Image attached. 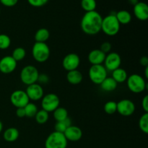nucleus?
<instances>
[{
    "mask_svg": "<svg viewBox=\"0 0 148 148\" xmlns=\"http://www.w3.org/2000/svg\"><path fill=\"white\" fill-rule=\"evenodd\" d=\"M140 64L142 65V66H145V67H146V66H148V58H147V56H142V57L140 58Z\"/></svg>",
    "mask_w": 148,
    "mask_h": 148,
    "instance_id": "nucleus-39",
    "label": "nucleus"
},
{
    "mask_svg": "<svg viewBox=\"0 0 148 148\" xmlns=\"http://www.w3.org/2000/svg\"><path fill=\"white\" fill-rule=\"evenodd\" d=\"M50 38V32L48 29L42 27L38 29L35 33L34 38L36 42H40V43H46Z\"/></svg>",
    "mask_w": 148,
    "mask_h": 148,
    "instance_id": "nucleus-23",
    "label": "nucleus"
},
{
    "mask_svg": "<svg viewBox=\"0 0 148 148\" xmlns=\"http://www.w3.org/2000/svg\"><path fill=\"white\" fill-rule=\"evenodd\" d=\"M39 72L37 68L33 65H27L22 69L20 72V80L25 85L36 83L39 76Z\"/></svg>",
    "mask_w": 148,
    "mask_h": 148,
    "instance_id": "nucleus-6",
    "label": "nucleus"
},
{
    "mask_svg": "<svg viewBox=\"0 0 148 148\" xmlns=\"http://www.w3.org/2000/svg\"><path fill=\"white\" fill-rule=\"evenodd\" d=\"M139 127L145 134L148 133V113H144L139 119Z\"/></svg>",
    "mask_w": 148,
    "mask_h": 148,
    "instance_id": "nucleus-30",
    "label": "nucleus"
},
{
    "mask_svg": "<svg viewBox=\"0 0 148 148\" xmlns=\"http://www.w3.org/2000/svg\"><path fill=\"white\" fill-rule=\"evenodd\" d=\"M26 56V51L23 47H17L13 50L12 53V57L16 61V62H20L23 60Z\"/></svg>",
    "mask_w": 148,
    "mask_h": 148,
    "instance_id": "nucleus-28",
    "label": "nucleus"
},
{
    "mask_svg": "<svg viewBox=\"0 0 148 148\" xmlns=\"http://www.w3.org/2000/svg\"><path fill=\"white\" fill-rule=\"evenodd\" d=\"M111 77L118 84L124 83V82L127 81V77H128V74H127V71L125 69L121 67H119L113 71Z\"/></svg>",
    "mask_w": 148,
    "mask_h": 148,
    "instance_id": "nucleus-20",
    "label": "nucleus"
},
{
    "mask_svg": "<svg viewBox=\"0 0 148 148\" xmlns=\"http://www.w3.org/2000/svg\"><path fill=\"white\" fill-rule=\"evenodd\" d=\"M111 49H112V46H111V43H109V42L108 41H106L101 43L99 49L101 51L103 52L104 53L107 54V53L111 52Z\"/></svg>",
    "mask_w": 148,
    "mask_h": 148,
    "instance_id": "nucleus-34",
    "label": "nucleus"
},
{
    "mask_svg": "<svg viewBox=\"0 0 148 148\" xmlns=\"http://www.w3.org/2000/svg\"><path fill=\"white\" fill-rule=\"evenodd\" d=\"M88 76L92 83L100 85L108 77V71L103 64L91 65L88 71Z\"/></svg>",
    "mask_w": 148,
    "mask_h": 148,
    "instance_id": "nucleus-7",
    "label": "nucleus"
},
{
    "mask_svg": "<svg viewBox=\"0 0 148 148\" xmlns=\"http://www.w3.org/2000/svg\"><path fill=\"white\" fill-rule=\"evenodd\" d=\"M51 55L50 48L46 43L35 42L32 47V56L38 63H44Z\"/></svg>",
    "mask_w": 148,
    "mask_h": 148,
    "instance_id": "nucleus-4",
    "label": "nucleus"
},
{
    "mask_svg": "<svg viewBox=\"0 0 148 148\" xmlns=\"http://www.w3.org/2000/svg\"><path fill=\"white\" fill-rule=\"evenodd\" d=\"M133 12L137 19L140 21H146L148 19V6L145 2L139 1L134 6Z\"/></svg>",
    "mask_w": 148,
    "mask_h": 148,
    "instance_id": "nucleus-16",
    "label": "nucleus"
},
{
    "mask_svg": "<svg viewBox=\"0 0 148 148\" xmlns=\"http://www.w3.org/2000/svg\"><path fill=\"white\" fill-rule=\"evenodd\" d=\"M17 66V62L12 56H5L0 59V72L3 74H10L14 72Z\"/></svg>",
    "mask_w": 148,
    "mask_h": 148,
    "instance_id": "nucleus-14",
    "label": "nucleus"
},
{
    "mask_svg": "<svg viewBox=\"0 0 148 148\" xmlns=\"http://www.w3.org/2000/svg\"><path fill=\"white\" fill-rule=\"evenodd\" d=\"M102 20V16L95 10L85 12L80 22L81 29L88 36H95L101 31Z\"/></svg>",
    "mask_w": 148,
    "mask_h": 148,
    "instance_id": "nucleus-1",
    "label": "nucleus"
},
{
    "mask_svg": "<svg viewBox=\"0 0 148 148\" xmlns=\"http://www.w3.org/2000/svg\"><path fill=\"white\" fill-rule=\"evenodd\" d=\"M49 113L44 111L43 109L38 110L37 114L35 116V119L36 121L39 124H44L48 121L49 119Z\"/></svg>",
    "mask_w": 148,
    "mask_h": 148,
    "instance_id": "nucleus-26",
    "label": "nucleus"
},
{
    "mask_svg": "<svg viewBox=\"0 0 148 148\" xmlns=\"http://www.w3.org/2000/svg\"><path fill=\"white\" fill-rule=\"evenodd\" d=\"M81 7L85 12L95 11L97 2L95 0H81Z\"/></svg>",
    "mask_w": 148,
    "mask_h": 148,
    "instance_id": "nucleus-27",
    "label": "nucleus"
},
{
    "mask_svg": "<svg viewBox=\"0 0 148 148\" xmlns=\"http://www.w3.org/2000/svg\"><path fill=\"white\" fill-rule=\"evenodd\" d=\"M41 85H46L49 82V77L46 74H39L37 82Z\"/></svg>",
    "mask_w": 148,
    "mask_h": 148,
    "instance_id": "nucleus-35",
    "label": "nucleus"
},
{
    "mask_svg": "<svg viewBox=\"0 0 148 148\" xmlns=\"http://www.w3.org/2000/svg\"><path fill=\"white\" fill-rule=\"evenodd\" d=\"M103 109L107 114L112 115L117 112V103L113 101H107L104 105Z\"/></svg>",
    "mask_w": 148,
    "mask_h": 148,
    "instance_id": "nucleus-31",
    "label": "nucleus"
},
{
    "mask_svg": "<svg viewBox=\"0 0 148 148\" xmlns=\"http://www.w3.org/2000/svg\"><path fill=\"white\" fill-rule=\"evenodd\" d=\"M0 14H1V10H0Z\"/></svg>",
    "mask_w": 148,
    "mask_h": 148,
    "instance_id": "nucleus-43",
    "label": "nucleus"
},
{
    "mask_svg": "<svg viewBox=\"0 0 148 148\" xmlns=\"http://www.w3.org/2000/svg\"><path fill=\"white\" fill-rule=\"evenodd\" d=\"M28 4L34 7H40L46 5L49 0H27Z\"/></svg>",
    "mask_w": 148,
    "mask_h": 148,
    "instance_id": "nucleus-33",
    "label": "nucleus"
},
{
    "mask_svg": "<svg viewBox=\"0 0 148 148\" xmlns=\"http://www.w3.org/2000/svg\"><path fill=\"white\" fill-rule=\"evenodd\" d=\"M80 64V58L79 55L75 53L66 54L62 60V66L67 72L77 69Z\"/></svg>",
    "mask_w": 148,
    "mask_h": 148,
    "instance_id": "nucleus-12",
    "label": "nucleus"
},
{
    "mask_svg": "<svg viewBox=\"0 0 148 148\" xmlns=\"http://www.w3.org/2000/svg\"><path fill=\"white\" fill-rule=\"evenodd\" d=\"M103 66L108 72H111L121 67V57L116 52H110L106 55Z\"/></svg>",
    "mask_w": 148,
    "mask_h": 148,
    "instance_id": "nucleus-9",
    "label": "nucleus"
},
{
    "mask_svg": "<svg viewBox=\"0 0 148 148\" xmlns=\"http://www.w3.org/2000/svg\"><path fill=\"white\" fill-rule=\"evenodd\" d=\"M106 55V54L101 51L99 49H93L88 53V62L91 64V65L103 64L105 60Z\"/></svg>",
    "mask_w": 148,
    "mask_h": 148,
    "instance_id": "nucleus-17",
    "label": "nucleus"
},
{
    "mask_svg": "<svg viewBox=\"0 0 148 148\" xmlns=\"http://www.w3.org/2000/svg\"><path fill=\"white\" fill-rule=\"evenodd\" d=\"M145 79H148V66H146L145 69Z\"/></svg>",
    "mask_w": 148,
    "mask_h": 148,
    "instance_id": "nucleus-41",
    "label": "nucleus"
},
{
    "mask_svg": "<svg viewBox=\"0 0 148 148\" xmlns=\"http://www.w3.org/2000/svg\"><path fill=\"white\" fill-rule=\"evenodd\" d=\"M128 1L130 4H132L133 6H134L136 4L139 2L138 0H128Z\"/></svg>",
    "mask_w": 148,
    "mask_h": 148,
    "instance_id": "nucleus-40",
    "label": "nucleus"
},
{
    "mask_svg": "<svg viewBox=\"0 0 148 148\" xmlns=\"http://www.w3.org/2000/svg\"><path fill=\"white\" fill-rule=\"evenodd\" d=\"M20 136V132L18 130L14 127H10L7 128L3 133V138L7 143H14Z\"/></svg>",
    "mask_w": 148,
    "mask_h": 148,
    "instance_id": "nucleus-19",
    "label": "nucleus"
},
{
    "mask_svg": "<svg viewBox=\"0 0 148 148\" xmlns=\"http://www.w3.org/2000/svg\"><path fill=\"white\" fill-rule=\"evenodd\" d=\"M67 141L77 142L81 140L82 137V131L79 127L71 125L67 127L63 133Z\"/></svg>",
    "mask_w": 148,
    "mask_h": 148,
    "instance_id": "nucleus-15",
    "label": "nucleus"
},
{
    "mask_svg": "<svg viewBox=\"0 0 148 148\" xmlns=\"http://www.w3.org/2000/svg\"><path fill=\"white\" fill-rule=\"evenodd\" d=\"M25 92L29 100L33 101H38L39 100H41L44 95V90H43V87L37 82L27 86Z\"/></svg>",
    "mask_w": 148,
    "mask_h": 148,
    "instance_id": "nucleus-13",
    "label": "nucleus"
},
{
    "mask_svg": "<svg viewBox=\"0 0 148 148\" xmlns=\"http://www.w3.org/2000/svg\"><path fill=\"white\" fill-rule=\"evenodd\" d=\"M126 82L128 89L133 93L140 94L144 92L147 88V83L145 78L139 74H132L130 76H128Z\"/></svg>",
    "mask_w": 148,
    "mask_h": 148,
    "instance_id": "nucleus-3",
    "label": "nucleus"
},
{
    "mask_svg": "<svg viewBox=\"0 0 148 148\" xmlns=\"http://www.w3.org/2000/svg\"><path fill=\"white\" fill-rule=\"evenodd\" d=\"M121 25L116 17L115 14H109L105 17H103L101 31L106 36H114L119 33Z\"/></svg>",
    "mask_w": 148,
    "mask_h": 148,
    "instance_id": "nucleus-2",
    "label": "nucleus"
},
{
    "mask_svg": "<svg viewBox=\"0 0 148 148\" xmlns=\"http://www.w3.org/2000/svg\"><path fill=\"white\" fill-rule=\"evenodd\" d=\"M71 125H72V121H71L70 119L68 117L64 121H56L54 125V130L57 132L64 133L65 132V130L67 129V127H69Z\"/></svg>",
    "mask_w": 148,
    "mask_h": 148,
    "instance_id": "nucleus-25",
    "label": "nucleus"
},
{
    "mask_svg": "<svg viewBox=\"0 0 148 148\" xmlns=\"http://www.w3.org/2000/svg\"><path fill=\"white\" fill-rule=\"evenodd\" d=\"M117 85H118V83L111 77H107L101 82L100 86H101V88L103 91H106V92H112V91H114L116 89Z\"/></svg>",
    "mask_w": 148,
    "mask_h": 148,
    "instance_id": "nucleus-21",
    "label": "nucleus"
},
{
    "mask_svg": "<svg viewBox=\"0 0 148 148\" xmlns=\"http://www.w3.org/2000/svg\"><path fill=\"white\" fill-rule=\"evenodd\" d=\"M0 2L4 7H12L17 4L18 0H0Z\"/></svg>",
    "mask_w": 148,
    "mask_h": 148,
    "instance_id": "nucleus-36",
    "label": "nucleus"
},
{
    "mask_svg": "<svg viewBox=\"0 0 148 148\" xmlns=\"http://www.w3.org/2000/svg\"><path fill=\"white\" fill-rule=\"evenodd\" d=\"M53 119L56 120V121H64L68 117V111L64 107L59 106L56 110L53 111Z\"/></svg>",
    "mask_w": 148,
    "mask_h": 148,
    "instance_id": "nucleus-24",
    "label": "nucleus"
},
{
    "mask_svg": "<svg viewBox=\"0 0 148 148\" xmlns=\"http://www.w3.org/2000/svg\"><path fill=\"white\" fill-rule=\"evenodd\" d=\"M10 100L12 106H14L16 108H24L30 102L25 91L22 90H16L13 91L10 95Z\"/></svg>",
    "mask_w": 148,
    "mask_h": 148,
    "instance_id": "nucleus-10",
    "label": "nucleus"
},
{
    "mask_svg": "<svg viewBox=\"0 0 148 148\" xmlns=\"http://www.w3.org/2000/svg\"><path fill=\"white\" fill-rule=\"evenodd\" d=\"M142 107L145 113H148V95H146L142 100Z\"/></svg>",
    "mask_w": 148,
    "mask_h": 148,
    "instance_id": "nucleus-37",
    "label": "nucleus"
},
{
    "mask_svg": "<svg viewBox=\"0 0 148 148\" xmlns=\"http://www.w3.org/2000/svg\"><path fill=\"white\" fill-rule=\"evenodd\" d=\"M135 104L129 99H122L117 103V112L122 116H131L135 111Z\"/></svg>",
    "mask_w": 148,
    "mask_h": 148,
    "instance_id": "nucleus-11",
    "label": "nucleus"
},
{
    "mask_svg": "<svg viewBox=\"0 0 148 148\" xmlns=\"http://www.w3.org/2000/svg\"><path fill=\"white\" fill-rule=\"evenodd\" d=\"M11 45V38L7 34L0 33V49L5 50L7 49Z\"/></svg>",
    "mask_w": 148,
    "mask_h": 148,
    "instance_id": "nucleus-32",
    "label": "nucleus"
},
{
    "mask_svg": "<svg viewBox=\"0 0 148 148\" xmlns=\"http://www.w3.org/2000/svg\"><path fill=\"white\" fill-rule=\"evenodd\" d=\"M68 141L63 133L54 131L51 133L45 141V148H66Z\"/></svg>",
    "mask_w": 148,
    "mask_h": 148,
    "instance_id": "nucleus-5",
    "label": "nucleus"
},
{
    "mask_svg": "<svg viewBox=\"0 0 148 148\" xmlns=\"http://www.w3.org/2000/svg\"><path fill=\"white\" fill-rule=\"evenodd\" d=\"M25 111V116L28 118H33L35 117L36 114H37L38 107L35 103L31 102H29L24 107Z\"/></svg>",
    "mask_w": 148,
    "mask_h": 148,
    "instance_id": "nucleus-29",
    "label": "nucleus"
},
{
    "mask_svg": "<svg viewBox=\"0 0 148 148\" xmlns=\"http://www.w3.org/2000/svg\"><path fill=\"white\" fill-rule=\"evenodd\" d=\"M66 79L71 85H77L82 82V79H83V76H82L81 72H79L78 69H75V70L67 72Z\"/></svg>",
    "mask_w": 148,
    "mask_h": 148,
    "instance_id": "nucleus-18",
    "label": "nucleus"
},
{
    "mask_svg": "<svg viewBox=\"0 0 148 148\" xmlns=\"http://www.w3.org/2000/svg\"><path fill=\"white\" fill-rule=\"evenodd\" d=\"M16 116L19 118H23L25 117V111L24 108H17L15 111Z\"/></svg>",
    "mask_w": 148,
    "mask_h": 148,
    "instance_id": "nucleus-38",
    "label": "nucleus"
},
{
    "mask_svg": "<svg viewBox=\"0 0 148 148\" xmlns=\"http://www.w3.org/2000/svg\"><path fill=\"white\" fill-rule=\"evenodd\" d=\"M115 16L120 25L130 24L132 19L131 13L127 10H120L116 13Z\"/></svg>",
    "mask_w": 148,
    "mask_h": 148,
    "instance_id": "nucleus-22",
    "label": "nucleus"
},
{
    "mask_svg": "<svg viewBox=\"0 0 148 148\" xmlns=\"http://www.w3.org/2000/svg\"><path fill=\"white\" fill-rule=\"evenodd\" d=\"M60 104V99L55 93H48L43 95L41 99V108L48 113L53 112Z\"/></svg>",
    "mask_w": 148,
    "mask_h": 148,
    "instance_id": "nucleus-8",
    "label": "nucleus"
},
{
    "mask_svg": "<svg viewBox=\"0 0 148 148\" xmlns=\"http://www.w3.org/2000/svg\"><path fill=\"white\" fill-rule=\"evenodd\" d=\"M2 130H3V124H2V122L0 121V133L2 132Z\"/></svg>",
    "mask_w": 148,
    "mask_h": 148,
    "instance_id": "nucleus-42",
    "label": "nucleus"
}]
</instances>
